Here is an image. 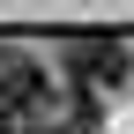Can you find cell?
<instances>
[{
	"label": "cell",
	"instance_id": "7a4b0ae2",
	"mask_svg": "<svg viewBox=\"0 0 134 134\" xmlns=\"http://www.w3.org/2000/svg\"><path fill=\"white\" fill-rule=\"evenodd\" d=\"M45 104H52V97H45V75H37V67H30V60H0V127L23 134Z\"/></svg>",
	"mask_w": 134,
	"mask_h": 134
},
{
	"label": "cell",
	"instance_id": "6da1fadb",
	"mask_svg": "<svg viewBox=\"0 0 134 134\" xmlns=\"http://www.w3.org/2000/svg\"><path fill=\"white\" fill-rule=\"evenodd\" d=\"M67 67H75L82 97L127 82V37H67Z\"/></svg>",
	"mask_w": 134,
	"mask_h": 134
},
{
	"label": "cell",
	"instance_id": "3957f363",
	"mask_svg": "<svg viewBox=\"0 0 134 134\" xmlns=\"http://www.w3.org/2000/svg\"><path fill=\"white\" fill-rule=\"evenodd\" d=\"M90 127H97V97H82V90H75L67 104H45L23 134H90Z\"/></svg>",
	"mask_w": 134,
	"mask_h": 134
}]
</instances>
